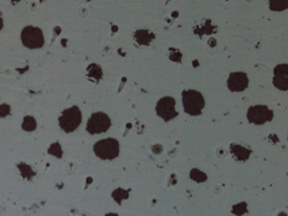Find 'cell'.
<instances>
[{"label":"cell","instance_id":"6da1fadb","mask_svg":"<svg viewBox=\"0 0 288 216\" xmlns=\"http://www.w3.org/2000/svg\"><path fill=\"white\" fill-rule=\"evenodd\" d=\"M182 102L185 112L191 116L200 115L205 107L203 95L194 90L184 91L182 94Z\"/></svg>","mask_w":288,"mask_h":216},{"label":"cell","instance_id":"7a4b0ae2","mask_svg":"<svg viewBox=\"0 0 288 216\" xmlns=\"http://www.w3.org/2000/svg\"><path fill=\"white\" fill-rule=\"evenodd\" d=\"M93 152L103 160H113L120 154V143L113 138L103 139L94 144Z\"/></svg>","mask_w":288,"mask_h":216},{"label":"cell","instance_id":"3957f363","mask_svg":"<svg viewBox=\"0 0 288 216\" xmlns=\"http://www.w3.org/2000/svg\"><path fill=\"white\" fill-rule=\"evenodd\" d=\"M81 119L82 115L80 110L78 109V107L73 106L72 108L67 109L63 112L62 116L59 119V122L61 128L65 132L72 133L78 128V126L81 123Z\"/></svg>","mask_w":288,"mask_h":216},{"label":"cell","instance_id":"277c9868","mask_svg":"<svg viewBox=\"0 0 288 216\" xmlns=\"http://www.w3.org/2000/svg\"><path fill=\"white\" fill-rule=\"evenodd\" d=\"M21 40L24 47L30 50L40 49L44 45V36L41 29L34 26H26L23 28Z\"/></svg>","mask_w":288,"mask_h":216},{"label":"cell","instance_id":"5b68a950","mask_svg":"<svg viewBox=\"0 0 288 216\" xmlns=\"http://www.w3.org/2000/svg\"><path fill=\"white\" fill-rule=\"evenodd\" d=\"M112 125L110 117L103 113V112H97L93 113L89 120L86 123V131L91 134H101L107 132Z\"/></svg>","mask_w":288,"mask_h":216},{"label":"cell","instance_id":"8992f818","mask_svg":"<svg viewBox=\"0 0 288 216\" xmlns=\"http://www.w3.org/2000/svg\"><path fill=\"white\" fill-rule=\"evenodd\" d=\"M176 101L172 97L162 98L156 107L157 115L165 122H169L178 116V112L175 109Z\"/></svg>","mask_w":288,"mask_h":216},{"label":"cell","instance_id":"52a82bcc","mask_svg":"<svg viewBox=\"0 0 288 216\" xmlns=\"http://www.w3.org/2000/svg\"><path fill=\"white\" fill-rule=\"evenodd\" d=\"M273 112L269 110L266 106H253L248 109L247 119L250 123L255 125H262L266 122H270L273 119Z\"/></svg>","mask_w":288,"mask_h":216},{"label":"cell","instance_id":"ba28073f","mask_svg":"<svg viewBox=\"0 0 288 216\" xmlns=\"http://www.w3.org/2000/svg\"><path fill=\"white\" fill-rule=\"evenodd\" d=\"M249 79L245 72H232L229 75L227 84L231 92H243L248 87Z\"/></svg>","mask_w":288,"mask_h":216},{"label":"cell","instance_id":"9c48e42d","mask_svg":"<svg viewBox=\"0 0 288 216\" xmlns=\"http://www.w3.org/2000/svg\"><path fill=\"white\" fill-rule=\"evenodd\" d=\"M274 85L283 91H287L288 89V66L286 64L278 65L274 69Z\"/></svg>","mask_w":288,"mask_h":216},{"label":"cell","instance_id":"30bf717a","mask_svg":"<svg viewBox=\"0 0 288 216\" xmlns=\"http://www.w3.org/2000/svg\"><path fill=\"white\" fill-rule=\"evenodd\" d=\"M231 150H232V153L239 160H246L250 156V151H248L247 149H245L241 146H238V145H232Z\"/></svg>","mask_w":288,"mask_h":216},{"label":"cell","instance_id":"8fae6325","mask_svg":"<svg viewBox=\"0 0 288 216\" xmlns=\"http://www.w3.org/2000/svg\"><path fill=\"white\" fill-rule=\"evenodd\" d=\"M36 128V121L34 120L33 117H30V116H26L24 119H23V123H22V129L24 131H27V132H31V131H34Z\"/></svg>","mask_w":288,"mask_h":216},{"label":"cell","instance_id":"7c38bea8","mask_svg":"<svg viewBox=\"0 0 288 216\" xmlns=\"http://www.w3.org/2000/svg\"><path fill=\"white\" fill-rule=\"evenodd\" d=\"M137 40L140 42L142 40V38H145L146 44H149V41L151 40V34L147 31V30H139L136 32L135 34Z\"/></svg>","mask_w":288,"mask_h":216},{"label":"cell","instance_id":"4fadbf2b","mask_svg":"<svg viewBox=\"0 0 288 216\" xmlns=\"http://www.w3.org/2000/svg\"><path fill=\"white\" fill-rule=\"evenodd\" d=\"M10 112V107L6 104H3L0 106V117H5L9 114Z\"/></svg>","mask_w":288,"mask_h":216},{"label":"cell","instance_id":"5bb4252c","mask_svg":"<svg viewBox=\"0 0 288 216\" xmlns=\"http://www.w3.org/2000/svg\"><path fill=\"white\" fill-rule=\"evenodd\" d=\"M3 27V20H2V18L0 17V29Z\"/></svg>","mask_w":288,"mask_h":216},{"label":"cell","instance_id":"9a60e30c","mask_svg":"<svg viewBox=\"0 0 288 216\" xmlns=\"http://www.w3.org/2000/svg\"><path fill=\"white\" fill-rule=\"evenodd\" d=\"M107 216H118V215H117V214H112V213H111V214H108V215Z\"/></svg>","mask_w":288,"mask_h":216}]
</instances>
